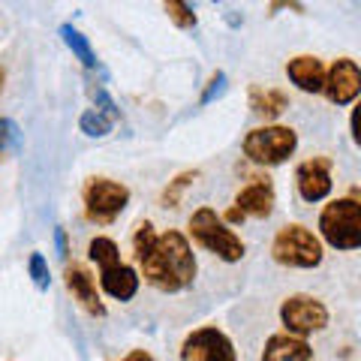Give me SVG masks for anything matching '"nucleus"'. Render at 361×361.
Wrapping results in <instances>:
<instances>
[{"label":"nucleus","mask_w":361,"mask_h":361,"mask_svg":"<svg viewBox=\"0 0 361 361\" xmlns=\"http://www.w3.org/2000/svg\"><path fill=\"white\" fill-rule=\"evenodd\" d=\"M139 277H145V283L157 292H166V295L190 289L199 271L190 238L180 229H166L163 235H157V244L148 256L139 259Z\"/></svg>","instance_id":"obj_1"},{"label":"nucleus","mask_w":361,"mask_h":361,"mask_svg":"<svg viewBox=\"0 0 361 361\" xmlns=\"http://www.w3.org/2000/svg\"><path fill=\"white\" fill-rule=\"evenodd\" d=\"M271 259L283 268L310 271L322 265L325 244L304 223H286V226H280L274 241H271Z\"/></svg>","instance_id":"obj_2"},{"label":"nucleus","mask_w":361,"mask_h":361,"mask_svg":"<svg viewBox=\"0 0 361 361\" xmlns=\"http://www.w3.org/2000/svg\"><path fill=\"white\" fill-rule=\"evenodd\" d=\"M319 241L334 250H358L361 247V205L358 196H341L329 202L319 214Z\"/></svg>","instance_id":"obj_3"},{"label":"nucleus","mask_w":361,"mask_h":361,"mask_svg":"<svg viewBox=\"0 0 361 361\" xmlns=\"http://www.w3.org/2000/svg\"><path fill=\"white\" fill-rule=\"evenodd\" d=\"M190 238H193L202 250L223 259V262H241L247 253V244L241 241V235H235L229 226L220 220V214L208 205L196 208L193 217H190Z\"/></svg>","instance_id":"obj_4"},{"label":"nucleus","mask_w":361,"mask_h":361,"mask_svg":"<svg viewBox=\"0 0 361 361\" xmlns=\"http://www.w3.org/2000/svg\"><path fill=\"white\" fill-rule=\"evenodd\" d=\"M241 151L256 166H280L298 151V133L283 123H265L244 135Z\"/></svg>","instance_id":"obj_5"},{"label":"nucleus","mask_w":361,"mask_h":361,"mask_svg":"<svg viewBox=\"0 0 361 361\" xmlns=\"http://www.w3.org/2000/svg\"><path fill=\"white\" fill-rule=\"evenodd\" d=\"M82 199H85V217L90 223L109 226L127 211L130 187L121 184V180H111V178H90L82 190Z\"/></svg>","instance_id":"obj_6"},{"label":"nucleus","mask_w":361,"mask_h":361,"mask_svg":"<svg viewBox=\"0 0 361 361\" xmlns=\"http://www.w3.org/2000/svg\"><path fill=\"white\" fill-rule=\"evenodd\" d=\"M331 313L329 307L313 298V295H289L283 304H280V322H283L286 334H295V337H304L307 341L310 334H319L325 331V325H329Z\"/></svg>","instance_id":"obj_7"},{"label":"nucleus","mask_w":361,"mask_h":361,"mask_svg":"<svg viewBox=\"0 0 361 361\" xmlns=\"http://www.w3.org/2000/svg\"><path fill=\"white\" fill-rule=\"evenodd\" d=\"M180 361H238V349H235L232 337L220 331L217 325H202L184 337Z\"/></svg>","instance_id":"obj_8"},{"label":"nucleus","mask_w":361,"mask_h":361,"mask_svg":"<svg viewBox=\"0 0 361 361\" xmlns=\"http://www.w3.org/2000/svg\"><path fill=\"white\" fill-rule=\"evenodd\" d=\"M322 94L331 106H353L361 94V70L353 58H337L325 70Z\"/></svg>","instance_id":"obj_9"},{"label":"nucleus","mask_w":361,"mask_h":361,"mask_svg":"<svg viewBox=\"0 0 361 361\" xmlns=\"http://www.w3.org/2000/svg\"><path fill=\"white\" fill-rule=\"evenodd\" d=\"M295 190L301 202L316 205V202H325L334 190L331 180V160L329 157H313V160H304L295 169Z\"/></svg>","instance_id":"obj_10"},{"label":"nucleus","mask_w":361,"mask_h":361,"mask_svg":"<svg viewBox=\"0 0 361 361\" xmlns=\"http://www.w3.org/2000/svg\"><path fill=\"white\" fill-rule=\"evenodd\" d=\"M274 205H277V193H274V184L268 178H256L250 180L247 187L238 190L235 196L232 208L241 214V217H253V220H268L274 214Z\"/></svg>","instance_id":"obj_11"},{"label":"nucleus","mask_w":361,"mask_h":361,"mask_svg":"<svg viewBox=\"0 0 361 361\" xmlns=\"http://www.w3.org/2000/svg\"><path fill=\"white\" fill-rule=\"evenodd\" d=\"M63 280H66V289L73 292V298L82 304V310H87L90 316H106V304L97 292V280L85 265H78V262L66 265Z\"/></svg>","instance_id":"obj_12"},{"label":"nucleus","mask_w":361,"mask_h":361,"mask_svg":"<svg viewBox=\"0 0 361 361\" xmlns=\"http://www.w3.org/2000/svg\"><path fill=\"white\" fill-rule=\"evenodd\" d=\"M139 286H142L139 271H135L133 265H127V262H118V265L99 271V289L115 301H133Z\"/></svg>","instance_id":"obj_13"},{"label":"nucleus","mask_w":361,"mask_h":361,"mask_svg":"<svg viewBox=\"0 0 361 361\" xmlns=\"http://www.w3.org/2000/svg\"><path fill=\"white\" fill-rule=\"evenodd\" d=\"M286 78L304 94H322L325 85V63L316 54H298L286 63Z\"/></svg>","instance_id":"obj_14"},{"label":"nucleus","mask_w":361,"mask_h":361,"mask_svg":"<svg viewBox=\"0 0 361 361\" xmlns=\"http://www.w3.org/2000/svg\"><path fill=\"white\" fill-rule=\"evenodd\" d=\"M262 361H313V346L304 337L277 331L265 341Z\"/></svg>","instance_id":"obj_15"},{"label":"nucleus","mask_w":361,"mask_h":361,"mask_svg":"<svg viewBox=\"0 0 361 361\" xmlns=\"http://www.w3.org/2000/svg\"><path fill=\"white\" fill-rule=\"evenodd\" d=\"M250 109H253V115L265 118V121H274L289 109V97L280 87H259V85H253L250 87Z\"/></svg>","instance_id":"obj_16"},{"label":"nucleus","mask_w":361,"mask_h":361,"mask_svg":"<svg viewBox=\"0 0 361 361\" xmlns=\"http://www.w3.org/2000/svg\"><path fill=\"white\" fill-rule=\"evenodd\" d=\"M58 33H61V39H63L66 49L73 51V58H75V61H82L85 70H103V66H99V61H97L94 45H90V39H87L75 25H70V21H66V25H61Z\"/></svg>","instance_id":"obj_17"},{"label":"nucleus","mask_w":361,"mask_h":361,"mask_svg":"<svg viewBox=\"0 0 361 361\" xmlns=\"http://www.w3.org/2000/svg\"><path fill=\"white\" fill-rule=\"evenodd\" d=\"M87 256H90V262H97L99 271H103V268H111L121 262V247L115 238H109V235H97V238H90V244H87Z\"/></svg>","instance_id":"obj_18"},{"label":"nucleus","mask_w":361,"mask_h":361,"mask_svg":"<svg viewBox=\"0 0 361 361\" xmlns=\"http://www.w3.org/2000/svg\"><path fill=\"white\" fill-rule=\"evenodd\" d=\"M199 178V169H187V172H180L175 175L169 184L163 187V193H160V202H163V208H178L180 205V196H184V190L193 184V180Z\"/></svg>","instance_id":"obj_19"},{"label":"nucleus","mask_w":361,"mask_h":361,"mask_svg":"<svg viewBox=\"0 0 361 361\" xmlns=\"http://www.w3.org/2000/svg\"><path fill=\"white\" fill-rule=\"evenodd\" d=\"M111 123L106 115H99V111H94V109H87V111H82V118H78V130H82L87 139H106V135L111 133Z\"/></svg>","instance_id":"obj_20"},{"label":"nucleus","mask_w":361,"mask_h":361,"mask_svg":"<svg viewBox=\"0 0 361 361\" xmlns=\"http://www.w3.org/2000/svg\"><path fill=\"white\" fill-rule=\"evenodd\" d=\"M21 151V130L13 118H0V160H9Z\"/></svg>","instance_id":"obj_21"},{"label":"nucleus","mask_w":361,"mask_h":361,"mask_svg":"<svg viewBox=\"0 0 361 361\" xmlns=\"http://www.w3.org/2000/svg\"><path fill=\"white\" fill-rule=\"evenodd\" d=\"M163 9H166V16L175 21V27H180V30H190V27L199 25V16H196V9L190 4H180V0H166Z\"/></svg>","instance_id":"obj_22"},{"label":"nucleus","mask_w":361,"mask_h":361,"mask_svg":"<svg viewBox=\"0 0 361 361\" xmlns=\"http://www.w3.org/2000/svg\"><path fill=\"white\" fill-rule=\"evenodd\" d=\"M154 244H157V229H154V223H151V220H142L139 226H135V232H133V253H135V262L148 256Z\"/></svg>","instance_id":"obj_23"},{"label":"nucleus","mask_w":361,"mask_h":361,"mask_svg":"<svg viewBox=\"0 0 361 361\" xmlns=\"http://www.w3.org/2000/svg\"><path fill=\"white\" fill-rule=\"evenodd\" d=\"M27 274L33 280V286H37L39 292H45L51 286V271H49V259H45L39 250H33L27 256Z\"/></svg>","instance_id":"obj_24"},{"label":"nucleus","mask_w":361,"mask_h":361,"mask_svg":"<svg viewBox=\"0 0 361 361\" xmlns=\"http://www.w3.org/2000/svg\"><path fill=\"white\" fill-rule=\"evenodd\" d=\"M87 94H90V99H94V106H97L94 111H99V115H106L111 123L121 121V109H118L115 99L109 97V90H106L103 85H90V87H87Z\"/></svg>","instance_id":"obj_25"},{"label":"nucleus","mask_w":361,"mask_h":361,"mask_svg":"<svg viewBox=\"0 0 361 361\" xmlns=\"http://www.w3.org/2000/svg\"><path fill=\"white\" fill-rule=\"evenodd\" d=\"M226 82H229V78H226V73L217 70V73L208 78V87L202 90V99H199V103H202V106H208V103H214L217 97H223V94H226Z\"/></svg>","instance_id":"obj_26"},{"label":"nucleus","mask_w":361,"mask_h":361,"mask_svg":"<svg viewBox=\"0 0 361 361\" xmlns=\"http://www.w3.org/2000/svg\"><path fill=\"white\" fill-rule=\"evenodd\" d=\"M54 247H58V256H61V259L70 256V244H66V232L61 229V226H58V229H54Z\"/></svg>","instance_id":"obj_27"},{"label":"nucleus","mask_w":361,"mask_h":361,"mask_svg":"<svg viewBox=\"0 0 361 361\" xmlns=\"http://www.w3.org/2000/svg\"><path fill=\"white\" fill-rule=\"evenodd\" d=\"M121 361H157L151 353H145V349H130L127 355H123Z\"/></svg>","instance_id":"obj_28"},{"label":"nucleus","mask_w":361,"mask_h":361,"mask_svg":"<svg viewBox=\"0 0 361 361\" xmlns=\"http://www.w3.org/2000/svg\"><path fill=\"white\" fill-rule=\"evenodd\" d=\"M349 133H353V142L361 145V135H358V109H353V118H349Z\"/></svg>","instance_id":"obj_29"},{"label":"nucleus","mask_w":361,"mask_h":361,"mask_svg":"<svg viewBox=\"0 0 361 361\" xmlns=\"http://www.w3.org/2000/svg\"><path fill=\"white\" fill-rule=\"evenodd\" d=\"M4 82H6V73H4V66H0V90H4Z\"/></svg>","instance_id":"obj_30"}]
</instances>
